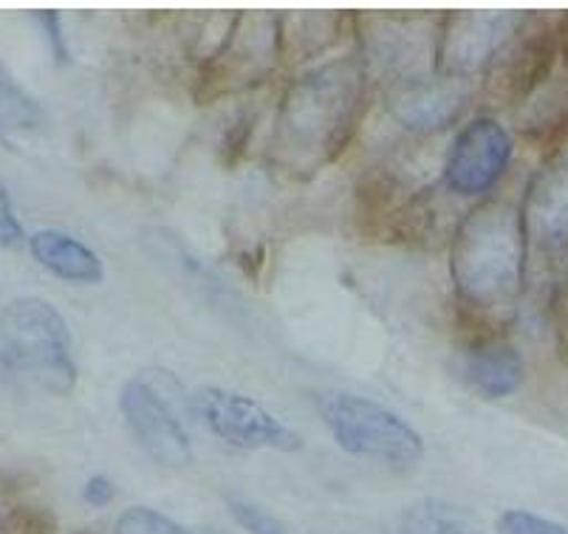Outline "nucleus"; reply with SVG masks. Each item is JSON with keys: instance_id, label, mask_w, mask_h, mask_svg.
I'll return each instance as SVG.
<instances>
[{"instance_id": "f257e3e1", "label": "nucleus", "mask_w": 568, "mask_h": 534, "mask_svg": "<svg viewBox=\"0 0 568 534\" xmlns=\"http://www.w3.org/2000/svg\"><path fill=\"white\" fill-rule=\"evenodd\" d=\"M365 74L359 57H339L286 88L272 142L286 173L312 175L343 153L363 111Z\"/></svg>"}, {"instance_id": "f03ea898", "label": "nucleus", "mask_w": 568, "mask_h": 534, "mask_svg": "<svg viewBox=\"0 0 568 534\" xmlns=\"http://www.w3.org/2000/svg\"><path fill=\"white\" fill-rule=\"evenodd\" d=\"M524 210L509 201L475 206L453 235L450 278L458 298L475 309H504L524 292Z\"/></svg>"}, {"instance_id": "7ed1b4c3", "label": "nucleus", "mask_w": 568, "mask_h": 534, "mask_svg": "<svg viewBox=\"0 0 568 534\" xmlns=\"http://www.w3.org/2000/svg\"><path fill=\"white\" fill-rule=\"evenodd\" d=\"M0 362L12 376L51 396L77 385L74 340L49 300L20 298L0 311Z\"/></svg>"}, {"instance_id": "20e7f679", "label": "nucleus", "mask_w": 568, "mask_h": 534, "mask_svg": "<svg viewBox=\"0 0 568 534\" xmlns=\"http://www.w3.org/2000/svg\"><path fill=\"white\" fill-rule=\"evenodd\" d=\"M187 391L164 367L133 373L119 391V411L148 459L168 470L193 464V439L184 424Z\"/></svg>"}, {"instance_id": "39448f33", "label": "nucleus", "mask_w": 568, "mask_h": 534, "mask_svg": "<svg viewBox=\"0 0 568 534\" xmlns=\"http://www.w3.org/2000/svg\"><path fill=\"white\" fill-rule=\"evenodd\" d=\"M320 419L332 430L334 442L356 459L385 461L394 466H413L425 442L422 435L385 404L356 393H325L317 399Z\"/></svg>"}, {"instance_id": "423d86ee", "label": "nucleus", "mask_w": 568, "mask_h": 534, "mask_svg": "<svg viewBox=\"0 0 568 534\" xmlns=\"http://www.w3.org/2000/svg\"><path fill=\"white\" fill-rule=\"evenodd\" d=\"M193 411L199 413L210 433L232 447L277 450V453L303 450V435L246 393L226 391V387H201L193 396Z\"/></svg>"}, {"instance_id": "0eeeda50", "label": "nucleus", "mask_w": 568, "mask_h": 534, "mask_svg": "<svg viewBox=\"0 0 568 534\" xmlns=\"http://www.w3.org/2000/svg\"><path fill=\"white\" fill-rule=\"evenodd\" d=\"M524 20L526 14L493 9H464L447 14L438 43V74L467 80L475 71L493 66L495 57L513 43Z\"/></svg>"}, {"instance_id": "6e6552de", "label": "nucleus", "mask_w": 568, "mask_h": 534, "mask_svg": "<svg viewBox=\"0 0 568 534\" xmlns=\"http://www.w3.org/2000/svg\"><path fill=\"white\" fill-rule=\"evenodd\" d=\"M513 137L498 119H473L453 139L447 164H444V184L464 199L489 193L504 179L506 168L513 162Z\"/></svg>"}, {"instance_id": "1a4fd4ad", "label": "nucleus", "mask_w": 568, "mask_h": 534, "mask_svg": "<svg viewBox=\"0 0 568 534\" xmlns=\"http://www.w3.org/2000/svg\"><path fill=\"white\" fill-rule=\"evenodd\" d=\"M526 238L546 258L568 252V150H560L537 170L524 201Z\"/></svg>"}, {"instance_id": "9d476101", "label": "nucleus", "mask_w": 568, "mask_h": 534, "mask_svg": "<svg viewBox=\"0 0 568 534\" xmlns=\"http://www.w3.org/2000/svg\"><path fill=\"white\" fill-rule=\"evenodd\" d=\"M467 80L444 74H418L396 82L387 93V113L413 133H436L462 113Z\"/></svg>"}, {"instance_id": "9b49d317", "label": "nucleus", "mask_w": 568, "mask_h": 534, "mask_svg": "<svg viewBox=\"0 0 568 534\" xmlns=\"http://www.w3.org/2000/svg\"><path fill=\"white\" fill-rule=\"evenodd\" d=\"M464 376L484 399H506L524 382V356L509 342H478L464 354Z\"/></svg>"}, {"instance_id": "f8f14e48", "label": "nucleus", "mask_w": 568, "mask_h": 534, "mask_svg": "<svg viewBox=\"0 0 568 534\" xmlns=\"http://www.w3.org/2000/svg\"><path fill=\"white\" fill-rule=\"evenodd\" d=\"M29 249H32L34 261L60 280L80 283V286H94V283H102V278H105L102 258L97 255L94 249L77 241L74 235H69V232H34L32 241H29Z\"/></svg>"}, {"instance_id": "ddd939ff", "label": "nucleus", "mask_w": 568, "mask_h": 534, "mask_svg": "<svg viewBox=\"0 0 568 534\" xmlns=\"http://www.w3.org/2000/svg\"><path fill=\"white\" fill-rule=\"evenodd\" d=\"M396 534H484V528L458 506L425 501L402 515Z\"/></svg>"}, {"instance_id": "4468645a", "label": "nucleus", "mask_w": 568, "mask_h": 534, "mask_svg": "<svg viewBox=\"0 0 568 534\" xmlns=\"http://www.w3.org/2000/svg\"><path fill=\"white\" fill-rule=\"evenodd\" d=\"M43 111L38 102L9 77V71L0 66V142L9 144L12 133H26L40 128Z\"/></svg>"}, {"instance_id": "2eb2a0df", "label": "nucleus", "mask_w": 568, "mask_h": 534, "mask_svg": "<svg viewBox=\"0 0 568 534\" xmlns=\"http://www.w3.org/2000/svg\"><path fill=\"white\" fill-rule=\"evenodd\" d=\"M113 534H193L182 523L170 521L168 515L148 506H131L119 515L116 532Z\"/></svg>"}, {"instance_id": "dca6fc26", "label": "nucleus", "mask_w": 568, "mask_h": 534, "mask_svg": "<svg viewBox=\"0 0 568 534\" xmlns=\"http://www.w3.org/2000/svg\"><path fill=\"white\" fill-rule=\"evenodd\" d=\"M226 510H230L232 521L250 534H288L286 523L277 521L272 512L261 510V506L246 501V497L230 495L226 497Z\"/></svg>"}, {"instance_id": "f3484780", "label": "nucleus", "mask_w": 568, "mask_h": 534, "mask_svg": "<svg viewBox=\"0 0 568 534\" xmlns=\"http://www.w3.org/2000/svg\"><path fill=\"white\" fill-rule=\"evenodd\" d=\"M500 534H568L562 523L551 521V517L535 515L529 510H506L498 517Z\"/></svg>"}, {"instance_id": "a211bd4d", "label": "nucleus", "mask_w": 568, "mask_h": 534, "mask_svg": "<svg viewBox=\"0 0 568 534\" xmlns=\"http://www.w3.org/2000/svg\"><path fill=\"white\" fill-rule=\"evenodd\" d=\"M20 241H23V226H20L18 215H14L7 184L0 181V246H14Z\"/></svg>"}, {"instance_id": "6ab92c4d", "label": "nucleus", "mask_w": 568, "mask_h": 534, "mask_svg": "<svg viewBox=\"0 0 568 534\" xmlns=\"http://www.w3.org/2000/svg\"><path fill=\"white\" fill-rule=\"evenodd\" d=\"M116 497V486L108 475H91L82 486V501L91 506H108Z\"/></svg>"}, {"instance_id": "aec40b11", "label": "nucleus", "mask_w": 568, "mask_h": 534, "mask_svg": "<svg viewBox=\"0 0 568 534\" xmlns=\"http://www.w3.org/2000/svg\"><path fill=\"white\" fill-rule=\"evenodd\" d=\"M38 20L43 23L45 29V38L51 40V51H54L57 62H63L65 57H69V51H65V40H63V18H60V12H54V9H49V12H40Z\"/></svg>"}]
</instances>
